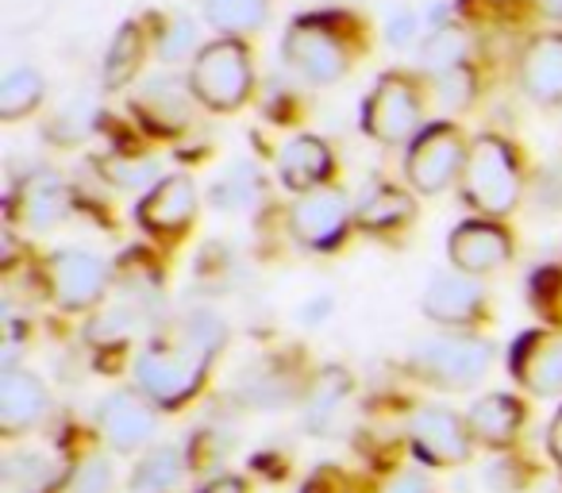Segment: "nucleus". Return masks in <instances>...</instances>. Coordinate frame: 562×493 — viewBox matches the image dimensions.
<instances>
[{
    "label": "nucleus",
    "mask_w": 562,
    "mask_h": 493,
    "mask_svg": "<svg viewBox=\"0 0 562 493\" xmlns=\"http://www.w3.org/2000/svg\"><path fill=\"white\" fill-rule=\"evenodd\" d=\"M212 351H204L196 339L181 332L178 344H150L135 362V378L147 401L155 405H181L189 401L204 382V367H209Z\"/></svg>",
    "instance_id": "nucleus-1"
},
{
    "label": "nucleus",
    "mask_w": 562,
    "mask_h": 493,
    "mask_svg": "<svg viewBox=\"0 0 562 493\" xmlns=\"http://www.w3.org/2000/svg\"><path fill=\"white\" fill-rule=\"evenodd\" d=\"M462 193L485 216H508L520 201V173L513 147L497 135H482L462 166Z\"/></svg>",
    "instance_id": "nucleus-2"
},
{
    "label": "nucleus",
    "mask_w": 562,
    "mask_h": 493,
    "mask_svg": "<svg viewBox=\"0 0 562 493\" xmlns=\"http://www.w3.org/2000/svg\"><path fill=\"white\" fill-rule=\"evenodd\" d=\"M250 81H255L250 51L235 40H220L196 51L193 70H189V93L209 109L232 112L247 101Z\"/></svg>",
    "instance_id": "nucleus-3"
},
{
    "label": "nucleus",
    "mask_w": 562,
    "mask_h": 493,
    "mask_svg": "<svg viewBox=\"0 0 562 493\" xmlns=\"http://www.w3.org/2000/svg\"><path fill=\"white\" fill-rule=\"evenodd\" d=\"M490 344L470 336L424 339L413 351V367L428 382L443 385V390H470V385H477L485 378V370H490Z\"/></svg>",
    "instance_id": "nucleus-4"
},
{
    "label": "nucleus",
    "mask_w": 562,
    "mask_h": 493,
    "mask_svg": "<svg viewBox=\"0 0 562 493\" xmlns=\"http://www.w3.org/2000/svg\"><path fill=\"white\" fill-rule=\"evenodd\" d=\"M470 147L462 143L454 124H431L408 150V181L416 193H443L467 166Z\"/></svg>",
    "instance_id": "nucleus-5"
},
{
    "label": "nucleus",
    "mask_w": 562,
    "mask_h": 493,
    "mask_svg": "<svg viewBox=\"0 0 562 493\" xmlns=\"http://www.w3.org/2000/svg\"><path fill=\"white\" fill-rule=\"evenodd\" d=\"M362 127L378 143H405L420 127V97H416L413 81L401 78V74L378 78L367 112H362Z\"/></svg>",
    "instance_id": "nucleus-6"
},
{
    "label": "nucleus",
    "mask_w": 562,
    "mask_h": 493,
    "mask_svg": "<svg viewBox=\"0 0 562 493\" xmlns=\"http://www.w3.org/2000/svg\"><path fill=\"white\" fill-rule=\"evenodd\" d=\"M293 239L308 251H336L351 227V204L339 189H313L301 193V201L290 212Z\"/></svg>",
    "instance_id": "nucleus-7"
},
{
    "label": "nucleus",
    "mask_w": 562,
    "mask_h": 493,
    "mask_svg": "<svg viewBox=\"0 0 562 493\" xmlns=\"http://www.w3.org/2000/svg\"><path fill=\"white\" fill-rule=\"evenodd\" d=\"M285 63L301 78L316 86H331L347 74V47L321 24V20H301L285 35Z\"/></svg>",
    "instance_id": "nucleus-8"
},
{
    "label": "nucleus",
    "mask_w": 562,
    "mask_h": 493,
    "mask_svg": "<svg viewBox=\"0 0 562 493\" xmlns=\"http://www.w3.org/2000/svg\"><path fill=\"white\" fill-rule=\"evenodd\" d=\"M109 290V267L89 251H58L50 259V293L63 309H93Z\"/></svg>",
    "instance_id": "nucleus-9"
},
{
    "label": "nucleus",
    "mask_w": 562,
    "mask_h": 493,
    "mask_svg": "<svg viewBox=\"0 0 562 493\" xmlns=\"http://www.w3.org/2000/svg\"><path fill=\"white\" fill-rule=\"evenodd\" d=\"M408 436H413L416 451H420L428 462H436V467L467 462L470 439H474L467 428V421H459L451 408H439V405L416 408L413 421H408Z\"/></svg>",
    "instance_id": "nucleus-10"
},
{
    "label": "nucleus",
    "mask_w": 562,
    "mask_h": 493,
    "mask_svg": "<svg viewBox=\"0 0 562 493\" xmlns=\"http://www.w3.org/2000/svg\"><path fill=\"white\" fill-rule=\"evenodd\" d=\"M513 255V239L493 220H470L451 232V262L459 274L477 278L501 270Z\"/></svg>",
    "instance_id": "nucleus-11"
},
{
    "label": "nucleus",
    "mask_w": 562,
    "mask_h": 493,
    "mask_svg": "<svg viewBox=\"0 0 562 493\" xmlns=\"http://www.w3.org/2000/svg\"><path fill=\"white\" fill-rule=\"evenodd\" d=\"M513 374L539 397L562 393V332H524L513 347Z\"/></svg>",
    "instance_id": "nucleus-12"
},
{
    "label": "nucleus",
    "mask_w": 562,
    "mask_h": 493,
    "mask_svg": "<svg viewBox=\"0 0 562 493\" xmlns=\"http://www.w3.org/2000/svg\"><path fill=\"white\" fill-rule=\"evenodd\" d=\"M70 209V197H66V181L50 170H35L20 181L16 197H12V212L24 227L32 232H47Z\"/></svg>",
    "instance_id": "nucleus-13"
},
{
    "label": "nucleus",
    "mask_w": 562,
    "mask_h": 493,
    "mask_svg": "<svg viewBox=\"0 0 562 493\" xmlns=\"http://www.w3.org/2000/svg\"><path fill=\"white\" fill-rule=\"evenodd\" d=\"M47 405L50 397L40 378L16 367L4 370V378H0V428H4V436H20V432L35 428L47 416Z\"/></svg>",
    "instance_id": "nucleus-14"
},
{
    "label": "nucleus",
    "mask_w": 562,
    "mask_h": 493,
    "mask_svg": "<svg viewBox=\"0 0 562 493\" xmlns=\"http://www.w3.org/2000/svg\"><path fill=\"white\" fill-rule=\"evenodd\" d=\"M135 112H139L143 124H147L150 132H162V135L181 132V127H186V120H189L186 81H178L173 74L147 78L139 93H135Z\"/></svg>",
    "instance_id": "nucleus-15"
},
{
    "label": "nucleus",
    "mask_w": 562,
    "mask_h": 493,
    "mask_svg": "<svg viewBox=\"0 0 562 493\" xmlns=\"http://www.w3.org/2000/svg\"><path fill=\"white\" fill-rule=\"evenodd\" d=\"M101 432L116 451H139L155 436V413L135 393H112L101 405Z\"/></svg>",
    "instance_id": "nucleus-16"
},
{
    "label": "nucleus",
    "mask_w": 562,
    "mask_h": 493,
    "mask_svg": "<svg viewBox=\"0 0 562 493\" xmlns=\"http://www.w3.org/2000/svg\"><path fill=\"white\" fill-rule=\"evenodd\" d=\"M520 86L539 104L562 101V35H539L528 43L520 58Z\"/></svg>",
    "instance_id": "nucleus-17"
},
{
    "label": "nucleus",
    "mask_w": 562,
    "mask_h": 493,
    "mask_svg": "<svg viewBox=\"0 0 562 493\" xmlns=\"http://www.w3.org/2000/svg\"><path fill=\"white\" fill-rule=\"evenodd\" d=\"M196 216V186L189 178H166L155 186V193L139 204L143 227L158 235L181 232Z\"/></svg>",
    "instance_id": "nucleus-18"
},
{
    "label": "nucleus",
    "mask_w": 562,
    "mask_h": 493,
    "mask_svg": "<svg viewBox=\"0 0 562 493\" xmlns=\"http://www.w3.org/2000/svg\"><path fill=\"white\" fill-rule=\"evenodd\" d=\"M485 305V293L474 278H462V274H443L428 285L424 293V313L439 324H470L482 316Z\"/></svg>",
    "instance_id": "nucleus-19"
},
{
    "label": "nucleus",
    "mask_w": 562,
    "mask_h": 493,
    "mask_svg": "<svg viewBox=\"0 0 562 493\" xmlns=\"http://www.w3.org/2000/svg\"><path fill=\"white\" fill-rule=\"evenodd\" d=\"M278 173H281V186L293 189V193H313L331 173L328 143L316 139V135H297V139H290L281 147Z\"/></svg>",
    "instance_id": "nucleus-20"
},
{
    "label": "nucleus",
    "mask_w": 562,
    "mask_h": 493,
    "mask_svg": "<svg viewBox=\"0 0 562 493\" xmlns=\"http://www.w3.org/2000/svg\"><path fill=\"white\" fill-rule=\"evenodd\" d=\"M524 424V405L508 393H490V397L474 401L467 416V428L477 444H490V447H508L516 439Z\"/></svg>",
    "instance_id": "nucleus-21"
},
{
    "label": "nucleus",
    "mask_w": 562,
    "mask_h": 493,
    "mask_svg": "<svg viewBox=\"0 0 562 493\" xmlns=\"http://www.w3.org/2000/svg\"><path fill=\"white\" fill-rule=\"evenodd\" d=\"M416 216V204L408 193H401L397 186H378L370 189L367 197L355 209V220H359L367 232H390L397 224H408Z\"/></svg>",
    "instance_id": "nucleus-22"
},
{
    "label": "nucleus",
    "mask_w": 562,
    "mask_h": 493,
    "mask_svg": "<svg viewBox=\"0 0 562 493\" xmlns=\"http://www.w3.org/2000/svg\"><path fill=\"white\" fill-rule=\"evenodd\" d=\"M143 51H147V40H143L139 24H124L112 40L109 55H104V86L109 89H120L135 78L143 63Z\"/></svg>",
    "instance_id": "nucleus-23"
},
{
    "label": "nucleus",
    "mask_w": 562,
    "mask_h": 493,
    "mask_svg": "<svg viewBox=\"0 0 562 493\" xmlns=\"http://www.w3.org/2000/svg\"><path fill=\"white\" fill-rule=\"evenodd\" d=\"M204 4V20H209L216 32H255L262 27L266 9H270V0H201Z\"/></svg>",
    "instance_id": "nucleus-24"
},
{
    "label": "nucleus",
    "mask_w": 562,
    "mask_h": 493,
    "mask_svg": "<svg viewBox=\"0 0 562 493\" xmlns=\"http://www.w3.org/2000/svg\"><path fill=\"white\" fill-rule=\"evenodd\" d=\"M40 101H43V78L32 66H16V70L4 74V81H0V116L20 120Z\"/></svg>",
    "instance_id": "nucleus-25"
},
{
    "label": "nucleus",
    "mask_w": 562,
    "mask_h": 493,
    "mask_svg": "<svg viewBox=\"0 0 562 493\" xmlns=\"http://www.w3.org/2000/svg\"><path fill=\"white\" fill-rule=\"evenodd\" d=\"M178 478H181V451L178 447H155V451L135 467L132 490L135 493H166Z\"/></svg>",
    "instance_id": "nucleus-26"
},
{
    "label": "nucleus",
    "mask_w": 562,
    "mask_h": 493,
    "mask_svg": "<svg viewBox=\"0 0 562 493\" xmlns=\"http://www.w3.org/2000/svg\"><path fill=\"white\" fill-rule=\"evenodd\" d=\"M255 193H258L255 166L235 163V166H227V170L216 178V186H212V204H216L220 212H239L255 201Z\"/></svg>",
    "instance_id": "nucleus-27"
},
{
    "label": "nucleus",
    "mask_w": 562,
    "mask_h": 493,
    "mask_svg": "<svg viewBox=\"0 0 562 493\" xmlns=\"http://www.w3.org/2000/svg\"><path fill=\"white\" fill-rule=\"evenodd\" d=\"M462 58H467V35L451 24H439L436 32H431V40L424 43V66H428L431 74H439V78L459 70Z\"/></svg>",
    "instance_id": "nucleus-28"
},
{
    "label": "nucleus",
    "mask_w": 562,
    "mask_h": 493,
    "mask_svg": "<svg viewBox=\"0 0 562 493\" xmlns=\"http://www.w3.org/2000/svg\"><path fill=\"white\" fill-rule=\"evenodd\" d=\"M112 462L93 455V459H81L63 482L55 485V493H112Z\"/></svg>",
    "instance_id": "nucleus-29"
},
{
    "label": "nucleus",
    "mask_w": 562,
    "mask_h": 493,
    "mask_svg": "<svg viewBox=\"0 0 562 493\" xmlns=\"http://www.w3.org/2000/svg\"><path fill=\"white\" fill-rule=\"evenodd\" d=\"M93 116H97L93 101H89V97H74V101L50 120L47 135L55 143H81L89 132H93Z\"/></svg>",
    "instance_id": "nucleus-30"
},
{
    "label": "nucleus",
    "mask_w": 562,
    "mask_h": 493,
    "mask_svg": "<svg viewBox=\"0 0 562 493\" xmlns=\"http://www.w3.org/2000/svg\"><path fill=\"white\" fill-rule=\"evenodd\" d=\"M193 47H196L193 20H173V24L158 35V55H162V63H181L186 55H193Z\"/></svg>",
    "instance_id": "nucleus-31"
},
{
    "label": "nucleus",
    "mask_w": 562,
    "mask_h": 493,
    "mask_svg": "<svg viewBox=\"0 0 562 493\" xmlns=\"http://www.w3.org/2000/svg\"><path fill=\"white\" fill-rule=\"evenodd\" d=\"M135 332V309H112V313H104L101 321L89 328V336L97 339V344H124L127 336Z\"/></svg>",
    "instance_id": "nucleus-32"
},
{
    "label": "nucleus",
    "mask_w": 562,
    "mask_h": 493,
    "mask_svg": "<svg viewBox=\"0 0 562 493\" xmlns=\"http://www.w3.org/2000/svg\"><path fill=\"white\" fill-rule=\"evenodd\" d=\"M104 173L112 178V186L135 189V186H147V181L155 178L158 163H150V158H143V163H132V158H109V163H104Z\"/></svg>",
    "instance_id": "nucleus-33"
},
{
    "label": "nucleus",
    "mask_w": 562,
    "mask_h": 493,
    "mask_svg": "<svg viewBox=\"0 0 562 493\" xmlns=\"http://www.w3.org/2000/svg\"><path fill=\"white\" fill-rule=\"evenodd\" d=\"M443 101L447 104H470V93H474V78H470L467 70H451V74H443Z\"/></svg>",
    "instance_id": "nucleus-34"
},
{
    "label": "nucleus",
    "mask_w": 562,
    "mask_h": 493,
    "mask_svg": "<svg viewBox=\"0 0 562 493\" xmlns=\"http://www.w3.org/2000/svg\"><path fill=\"white\" fill-rule=\"evenodd\" d=\"M413 40H416L413 12H401V16H393L390 24H385V43H390V47H408Z\"/></svg>",
    "instance_id": "nucleus-35"
},
{
    "label": "nucleus",
    "mask_w": 562,
    "mask_h": 493,
    "mask_svg": "<svg viewBox=\"0 0 562 493\" xmlns=\"http://www.w3.org/2000/svg\"><path fill=\"white\" fill-rule=\"evenodd\" d=\"M385 493H431V485L424 482V474H413V470H408V474H397L390 482V490Z\"/></svg>",
    "instance_id": "nucleus-36"
},
{
    "label": "nucleus",
    "mask_w": 562,
    "mask_h": 493,
    "mask_svg": "<svg viewBox=\"0 0 562 493\" xmlns=\"http://www.w3.org/2000/svg\"><path fill=\"white\" fill-rule=\"evenodd\" d=\"M547 447H551L554 462L562 467V408H559V416L551 421V432H547Z\"/></svg>",
    "instance_id": "nucleus-37"
},
{
    "label": "nucleus",
    "mask_w": 562,
    "mask_h": 493,
    "mask_svg": "<svg viewBox=\"0 0 562 493\" xmlns=\"http://www.w3.org/2000/svg\"><path fill=\"white\" fill-rule=\"evenodd\" d=\"M204 493H247V485H243L239 478L224 474V478H216V482L204 485Z\"/></svg>",
    "instance_id": "nucleus-38"
},
{
    "label": "nucleus",
    "mask_w": 562,
    "mask_h": 493,
    "mask_svg": "<svg viewBox=\"0 0 562 493\" xmlns=\"http://www.w3.org/2000/svg\"><path fill=\"white\" fill-rule=\"evenodd\" d=\"M328 305H331L328 298L313 301V305H305V313H301V321H305V324H316V321H324V316H328Z\"/></svg>",
    "instance_id": "nucleus-39"
},
{
    "label": "nucleus",
    "mask_w": 562,
    "mask_h": 493,
    "mask_svg": "<svg viewBox=\"0 0 562 493\" xmlns=\"http://www.w3.org/2000/svg\"><path fill=\"white\" fill-rule=\"evenodd\" d=\"M539 9H543V12H547V16L562 20V0H539Z\"/></svg>",
    "instance_id": "nucleus-40"
}]
</instances>
